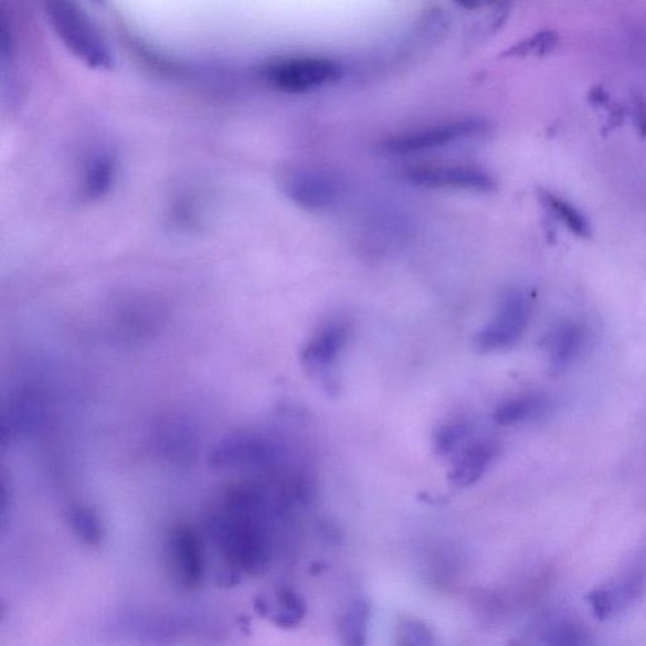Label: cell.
<instances>
[{
	"label": "cell",
	"instance_id": "14",
	"mask_svg": "<svg viewBox=\"0 0 646 646\" xmlns=\"http://www.w3.org/2000/svg\"><path fill=\"white\" fill-rule=\"evenodd\" d=\"M547 409L546 398L537 394H523L504 401L495 410L493 420L499 426H515L539 417Z\"/></svg>",
	"mask_w": 646,
	"mask_h": 646
},
{
	"label": "cell",
	"instance_id": "19",
	"mask_svg": "<svg viewBox=\"0 0 646 646\" xmlns=\"http://www.w3.org/2000/svg\"><path fill=\"white\" fill-rule=\"evenodd\" d=\"M559 33L552 30H544L534 34L533 38L516 44L515 47L509 50L508 55L525 56L530 55V53L546 55V53L551 52L559 44Z\"/></svg>",
	"mask_w": 646,
	"mask_h": 646
},
{
	"label": "cell",
	"instance_id": "22",
	"mask_svg": "<svg viewBox=\"0 0 646 646\" xmlns=\"http://www.w3.org/2000/svg\"><path fill=\"white\" fill-rule=\"evenodd\" d=\"M624 118H625V108L622 105H617L616 108L612 112V115H610V118L607 120L606 130H612V129L621 126V124H623V121H624Z\"/></svg>",
	"mask_w": 646,
	"mask_h": 646
},
{
	"label": "cell",
	"instance_id": "9",
	"mask_svg": "<svg viewBox=\"0 0 646 646\" xmlns=\"http://www.w3.org/2000/svg\"><path fill=\"white\" fill-rule=\"evenodd\" d=\"M498 442L489 437L473 438L456 453L448 479L456 488L479 481L499 455Z\"/></svg>",
	"mask_w": 646,
	"mask_h": 646
},
{
	"label": "cell",
	"instance_id": "6",
	"mask_svg": "<svg viewBox=\"0 0 646 646\" xmlns=\"http://www.w3.org/2000/svg\"><path fill=\"white\" fill-rule=\"evenodd\" d=\"M167 557L174 582L184 591L202 585L206 574L205 552L197 530L188 525L172 528L167 537Z\"/></svg>",
	"mask_w": 646,
	"mask_h": 646
},
{
	"label": "cell",
	"instance_id": "18",
	"mask_svg": "<svg viewBox=\"0 0 646 646\" xmlns=\"http://www.w3.org/2000/svg\"><path fill=\"white\" fill-rule=\"evenodd\" d=\"M369 623V606L364 600L351 604L341 623L343 646H366Z\"/></svg>",
	"mask_w": 646,
	"mask_h": 646
},
{
	"label": "cell",
	"instance_id": "7",
	"mask_svg": "<svg viewBox=\"0 0 646 646\" xmlns=\"http://www.w3.org/2000/svg\"><path fill=\"white\" fill-rule=\"evenodd\" d=\"M486 129L480 118H465L389 138L384 149L389 153L406 155L435 149L477 135Z\"/></svg>",
	"mask_w": 646,
	"mask_h": 646
},
{
	"label": "cell",
	"instance_id": "8",
	"mask_svg": "<svg viewBox=\"0 0 646 646\" xmlns=\"http://www.w3.org/2000/svg\"><path fill=\"white\" fill-rule=\"evenodd\" d=\"M403 174L406 181L431 189L490 192L497 188L493 177L476 166H415Z\"/></svg>",
	"mask_w": 646,
	"mask_h": 646
},
{
	"label": "cell",
	"instance_id": "2",
	"mask_svg": "<svg viewBox=\"0 0 646 646\" xmlns=\"http://www.w3.org/2000/svg\"><path fill=\"white\" fill-rule=\"evenodd\" d=\"M47 21L65 49L87 67L110 70L115 57L108 40L92 17L74 2L46 4Z\"/></svg>",
	"mask_w": 646,
	"mask_h": 646
},
{
	"label": "cell",
	"instance_id": "20",
	"mask_svg": "<svg viewBox=\"0 0 646 646\" xmlns=\"http://www.w3.org/2000/svg\"><path fill=\"white\" fill-rule=\"evenodd\" d=\"M431 634L426 626L406 623L403 626L400 646H431Z\"/></svg>",
	"mask_w": 646,
	"mask_h": 646
},
{
	"label": "cell",
	"instance_id": "5",
	"mask_svg": "<svg viewBox=\"0 0 646 646\" xmlns=\"http://www.w3.org/2000/svg\"><path fill=\"white\" fill-rule=\"evenodd\" d=\"M530 318L529 299L520 290H511L488 324L475 336L480 352L511 349L523 338Z\"/></svg>",
	"mask_w": 646,
	"mask_h": 646
},
{
	"label": "cell",
	"instance_id": "23",
	"mask_svg": "<svg viewBox=\"0 0 646 646\" xmlns=\"http://www.w3.org/2000/svg\"><path fill=\"white\" fill-rule=\"evenodd\" d=\"M589 100L591 104H594L596 106L604 105L608 102V94L606 93L604 87L596 86L592 88L589 95Z\"/></svg>",
	"mask_w": 646,
	"mask_h": 646
},
{
	"label": "cell",
	"instance_id": "10",
	"mask_svg": "<svg viewBox=\"0 0 646 646\" xmlns=\"http://www.w3.org/2000/svg\"><path fill=\"white\" fill-rule=\"evenodd\" d=\"M285 184L288 198L307 210L330 206L339 194L338 181L321 171H298Z\"/></svg>",
	"mask_w": 646,
	"mask_h": 646
},
{
	"label": "cell",
	"instance_id": "4",
	"mask_svg": "<svg viewBox=\"0 0 646 646\" xmlns=\"http://www.w3.org/2000/svg\"><path fill=\"white\" fill-rule=\"evenodd\" d=\"M349 335L350 325L347 318H329L309 336L300 352V360L308 374L320 380L327 389H336V367L347 347Z\"/></svg>",
	"mask_w": 646,
	"mask_h": 646
},
{
	"label": "cell",
	"instance_id": "12",
	"mask_svg": "<svg viewBox=\"0 0 646 646\" xmlns=\"http://www.w3.org/2000/svg\"><path fill=\"white\" fill-rule=\"evenodd\" d=\"M587 333L585 326L569 322L559 327L550 340V361L554 373H561L576 360L585 348Z\"/></svg>",
	"mask_w": 646,
	"mask_h": 646
},
{
	"label": "cell",
	"instance_id": "1",
	"mask_svg": "<svg viewBox=\"0 0 646 646\" xmlns=\"http://www.w3.org/2000/svg\"><path fill=\"white\" fill-rule=\"evenodd\" d=\"M106 633L137 646H188L223 640L225 626L205 613L128 608L112 617Z\"/></svg>",
	"mask_w": 646,
	"mask_h": 646
},
{
	"label": "cell",
	"instance_id": "11",
	"mask_svg": "<svg viewBox=\"0 0 646 646\" xmlns=\"http://www.w3.org/2000/svg\"><path fill=\"white\" fill-rule=\"evenodd\" d=\"M117 159L109 152L99 150L87 158L82 179V197L87 201H97L106 197L117 180Z\"/></svg>",
	"mask_w": 646,
	"mask_h": 646
},
{
	"label": "cell",
	"instance_id": "3",
	"mask_svg": "<svg viewBox=\"0 0 646 646\" xmlns=\"http://www.w3.org/2000/svg\"><path fill=\"white\" fill-rule=\"evenodd\" d=\"M261 76L278 92L300 94L336 82L341 76V66L326 57H285L263 65Z\"/></svg>",
	"mask_w": 646,
	"mask_h": 646
},
{
	"label": "cell",
	"instance_id": "13",
	"mask_svg": "<svg viewBox=\"0 0 646 646\" xmlns=\"http://www.w3.org/2000/svg\"><path fill=\"white\" fill-rule=\"evenodd\" d=\"M256 607L262 615L268 616L274 624L282 627L296 626L306 614L303 599L288 587L274 592L273 600L258 601Z\"/></svg>",
	"mask_w": 646,
	"mask_h": 646
},
{
	"label": "cell",
	"instance_id": "16",
	"mask_svg": "<svg viewBox=\"0 0 646 646\" xmlns=\"http://www.w3.org/2000/svg\"><path fill=\"white\" fill-rule=\"evenodd\" d=\"M67 523L73 533L88 547H100L105 530L99 517L91 508L74 506L67 510Z\"/></svg>",
	"mask_w": 646,
	"mask_h": 646
},
{
	"label": "cell",
	"instance_id": "15",
	"mask_svg": "<svg viewBox=\"0 0 646 646\" xmlns=\"http://www.w3.org/2000/svg\"><path fill=\"white\" fill-rule=\"evenodd\" d=\"M539 199L554 216L559 218L570 229L571 233L580 237L591 236L592 230L589 219L571 202L546 190L539 192Z\"/></svg>",
	"mask_w": 646,
	"mask_h": 646
},
{
	"label": "cell",
	"instance_id": "21",
	"mask_svg": "<svg viewBox=\"0 0 646 646\" xmlns=\"http://www.w3.org/2000/svg\"><path fill=\"white\" fill-rule=\"evenodd\" d=\"M632 114L635 127L643 137H646V99L642 95L634 96Z\"/></svg>",
	"mask_w": 646,
	"mask_h": 646
},
{
	"label": "cell",
	"instance_id": "17",
	"mask_svg": "<svg viewBox=\"0 0 646 646\" xmlns=\"http://www.w3.org/2000/svg\"><path fill=\"white\" fill-rule=\"evenodd\" d=\"M473 423L468 420L457 419L448 421L435 433L433 442L441 456L457 453L473 436Z\"/></svg>",
	"mask_w": 646,
	"mask_h": 646
}]
</instances>
